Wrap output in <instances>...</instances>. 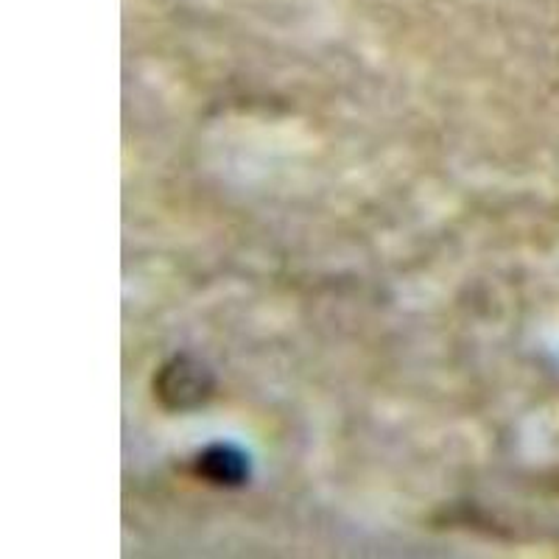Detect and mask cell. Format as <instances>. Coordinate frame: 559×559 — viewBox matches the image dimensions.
Wrapping results in <instances>:
<instances>
[{
    "label": "cell",
    "mask_w": 559,
    "mask_h": 559,
    "mask_svg": "<svg viewBox=\"0 0 559 559\" xmlns=\"http://www.w3.org/2000/svg\"><path fill=\"white\" fill-rule=\"evenodd\" d=\"M154 389H157L163 406L171 408V412H188V408H197L210 401L216 381H213V372L202 358L182 353V356H174L171 361L159 367Z\"/></svg>",
    "instance_id": "6da1fadb"
},
{
    "label": "cell",
    "mask_w": 559,
    "mask_h": 559,
    "mask_svg": "<svg viewBox=\"0 0 559 559\" xmlns=\"http://www.w3.org/2000/svg\"><path fill=\"white\" fill-rule=\"evenodd\" d=\"M197 476L204 478L213 487L236 489L243 487L252 476V462H249V453L243 448L233 445V442H213L204 451H199L197 462Z\"/></svg>",
    "instance_id": "7a4b0ae2"
}]
</instances>
